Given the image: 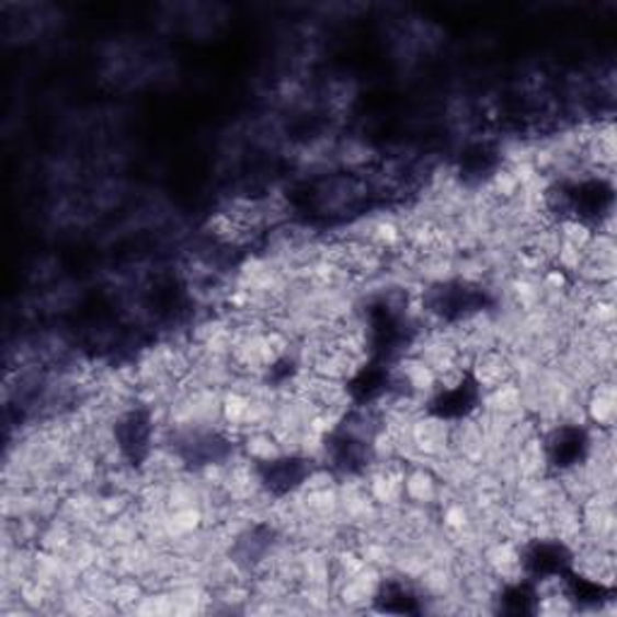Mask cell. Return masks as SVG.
Returning a JSON list of instances; mask_svg holds the SVG:
<instances>
[{"mask_svg": "<svg viewBox=\"0 0 617 617\" xmlns=\"http://www.w3.org/2000/svg\"><path fill=\"white\" fill-rule=\"evenodd\" d=\"M468 374L473 377L476 386L482 393L492 391V389H498V386L516 379L514 357H512V353L502 350V345L488 347L470 359Z\"/></svg>", "mask_w": 617, "mask_h": 617, "instance_id": "1", "label": "cell"}, {"mask_svg": "<svg viewBox=\"0 0 617 617\" xmlns=\"http://www.w3.org/2000/svg\"><path fill=\"white\" fill-rule=\"evenodd\" d=\"M617 398H615V384L610 377L596 379L584 391V413L586 422H591L601 432H610L617 415Z\"/></svg>", "mask_w": 617, "mask_h": 617, "instance_id": "2", "label": "cell"}]
</instances>
